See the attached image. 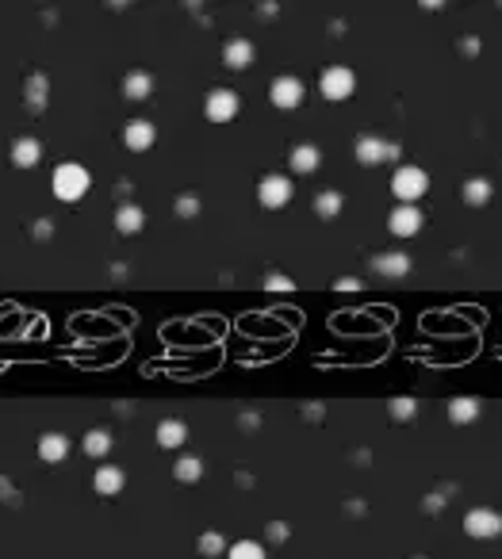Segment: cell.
<instances>
[{"instance_id": "6da1fadb", "label": "cell", "mask_w": 502, "mask_h": 559, "mask_svg": "<svg viewBox=\"0 0 502 559\" xmlns=\"http://www.w3.org/2000/svg\"><path fill=\"white\" fill-rule=\"evenodd\" d=\"M50 188L62 204H77V199L88 196V188H92V173H88L85 165H77V161H66V165L54 169Z\"/></svg>"}, {"instance_id": "7a4b0ae2", "label": "cell", "mask_w": 502, "mask_h": 559, "mask_svg": "<svg viewBox=\"0 0 502 559\" xmlns=\"http://www.w3.org/2000/svg\"><path fill=\"white\" fill-rule=\"evenodd\" d=\"M391 188H395V196H399L403 204H410V207H414V199H422L426 192H430V176H426L418 165H403L399 173H395Z\"/></svg>"}, {"instance_id": "3957f363", "label": "cell", "mask_w": 502, "mask_h": 559, "mask_svg": "<svg viewBox=\"0 0 502 559\" xmlns=\"http://www.w3.org/2000/svg\"><path fill=\"white\" fill-rule=\"evenodd\" d=\"M238 108H242V100H238V92H230V88H215L204 104L211 123H230V119L238 115Z\"/></svg>"}, {"instance_id": "277c9868", "label": "cell", "mask_w": 502, "mask_h": 559, "mask_svg": "<svg viewBox=\"0 0 502 559\" xmlns=\"http://www.w3.org/2000/svg\"><path fill=\"white\" fill-rule=\"evenodd\" d=\"M319 88H322V96H326V100H345V96H349L353 88H357V77H353V69L334 66V69L322 73Z\"/></svg>"}, {"instance_id": "5b68a950", "label": "cell", "mask_w": 502, "mask_h": 559, "mask_svg": "<svg viewBox=\"0 0 502 559\" xmlns=\"http://www.w3.org/2000/svg\"><path fill=\"white\" fill-rule=\"evenodd\" d=\"M272 104L277 108H299L303 104V80L299 77H280V80H272Z\"/></svg>"}, {"instance_id": "8992f818", "label": "cell", "mask_w": 502, "mask_h": 559, "mask_svg": "<svg viewBox=\"0 0 502 559\" xmlns=\"http://www.w3.org/2000/svg\"><path fill=\"white\" fill-rule=\"evenodd\" d=\"M123 483H127V475H123V467H116V464H100L96 475H92V487H96V494H104V498L119 494Z\"/></svg>"}, {"instance_id": "52a82bcc", "label": "cell", "mask_w": 502, "mask_h": 559, "mask_svg": "<svg viewBox=\"0 0 502 559\" xmlns=\"http://www.w3.org/2000/svg\"><path fill=\"white\" fill-rule=\"evenodd\" d=\"M464 529L472 532V537H498L502 532V517L491 514V509H472L464 521Z\"/></svg>"}, {"instance_id": "ba28073f", "label": "cell", "mask_w": 502, "mask_h": 559, "mask_svg": "<svg viewBox=\"0 0 502 559\" xmlns=\"http://www.w3.org/2000/svg\"><path fill=\"white\" fill-rule=\"evenodd\" d=\"M257 192H261V204L265 207H284L291 199V181H284V176H265Z\"/></svg>"}, {"instance_id": "9c48e42d", "label": "cell", "mask_w": 502, "mask_h": 559, "mask_svg": "<svg viewBox=\"0 0 502 559\" xmlns=\"http://www.w3.org/2000/svg\"><path fill=\"white\" fill-rule=\"evenodd\" d=\"M153 139H158V131H153V123H146V119H134V123H127V131H123L127 150H134V153L150 150Z\"/></svg>"}, {"instance_id": "30bf717a", "label": "cell", "mask_w": 502, "mask_h": 559, "mask_svg": "<svg viewBox=\"0 0 502 559\" xmlns=\"http://www.w3.org/2000/svg\"><path fill=\"white\" fill-rule=\"evenodd\" d=\"M418 226H422V211L403 204L391 211V234H399V238H410V234H418Z\"/></svg>"}, {"instance_id": "8fae6325", "label": "cell", "mask_w": 502, "mask_h": 559, "mask_svg": "<svg viewBox=\"0 0 502 559\" xmlns=\"http://www.w3.org/2000/svg\"><path fill=\"white\" fill-rule=\"evenodd\" d=\"M39 456H43L46 464H62V460L69 456V437L66 433H43L39 437Z\"/></svg>"}, {"instance_id": "7c38bea8", "label": "cell", "mask_w": 502, "mask_h": 559, "mask_svg": "<svg viewBox=\"0 0 502 559\" xmlns=\"http://www.w3.org/2000/svg\"><path fill=\"white\" fill-rule=\"evenodd\" d=\"M39 157H43V146H39L35 139H27V134L12 146V165H20V169H35Z\"/></svg>"}, {"instance_id": "4fadbf2b", "label": "cell", "mask_w": 502, "mask_h": 559, "mask_svg": "<svg viewBox=\"0 0 502 559\" xmlns=\"http://www.w3.org/2000/svg\"><path fill=\"white\" fill-rule=\"evenodd\" d=\"M184 437H188V429H184V421H176V418H169V421L158 425V444L161 448H181Z\"/></svg>"}, {"instance_id": "5bb4252c", "label": "cell", "mask_w": 502, "mask_h": 559, "mask_svg": "<svg viewBox=\"0 0 502 559\" xmlns=\"http://www.w3.org/2000/svg\"><path fill=\"white\" fill-rule=\"evenodd\" d=\"M357 157L364 161V165H376V161H384V157H395V146L376 142V139H364V142L357 146Z\"/></svg>"}, {"instance_id": "9a60e30c", "label": "cell", "mask_w": 502, "mask_h": 559, "mask_svg": "<svg viewBox=\"0 0 502 559\" xmlns=\"http://www.w3.org/2000/svg\"><path fill=\"white\" fill-rule=\"evenodd\" d=\"M223 58H226V66H230V69H246L249 62H253V46H249L246 38H234V43L226 46Z\"/></svg>"}, {"instance_id": "2e32d148", "label": "cell", "mask_w": 502, "mask_h": 559, "mask_svg": "<svg viewBox=\"0 0 502 559\" xmlns=\"http://www.w3.org/2000/svg\"><path fill=\"white\" fill-rule=\"evenodd\" d=\"M81 444H85L88 456H108V452H111V433H108V429H92V433H85V441H81Z\"/></svg>"}, {"instance_id": "e0dca14e", "label": "cell", "mask_w": 502, "mask_h": 559, "mask_svg": "<svg viewBox=\"0 0 502 559\" xmlns=\"http://www.w3.org/2000/svg\"><path fill=\"white\" fill-rule=\"evenodd\" d=\"M291 169H295V173H314V169H319V150H314V146H299V150L291 153Z\"/></svg>"}, {"instance_id": "ac0fdd59", "label": "cell", "mask_w": 502, "mask_h": 559, "mask_svg": "<svg viewBox=\"0 0 502 559\" xmlns=\"http://www.w3.org/2000/svg\"><path fill=\"white\" fill-rule=\"evenodd\" d=\"M150 88H153V80L146 77V73H127V80H123V92L131 96V100H142V96H150Z\"/></svg>"}, {"instance_id": "d6986e66", "label": "cell", "mask_w": 502, "mask_h": 559, "mask_svg": "<svg viewBox=\"0 0 502 559\" xmlns=\"http://www.w3.org/2000/svg\"><path fill=\"white\" fill-rule=\"evenodd\" d=\"M142 222H146V215H142L139 207H123V211L116 215V226H119L123 234H139V230H142Z\"/></svg>"}, {"instance_id": "ffe728a7", "label": "cell", "mask_w": 502, "mask_h": 559, "mask_svg": "<svg viewBox=\"0 0 502 559\" xmlns=\"http://www.w3.org/2000/svg\"><path fill=\"white\" fill-rule=\"evenodd\" d=\"M226 559H265V548L253 540H238V544L226 548Z\"/></svg>"}, {"instance_id": "44dd1931", "label": "cell", "mask_w": 502, "mask_h": 559, "mask_svg": "<svg viewBox=\"0 0 502 559\" xmlns=\"http://www.w3.org/2000/svg\"><path fill=\"white\" fill-rule=\"evenodd\" d=\"M449 418L452 421H472L475 418V399H456L449 406Z\"/></svg>"}, {"instance_id": "7402d4cb", "label": "cell", "mask_w": 502, "mask_h": 559, "mask_svg": "<svg viewBox=\"0 0 502 559\" xmlns=\"http://www.w3.org/2000/svg\"><path fill=\"white\" fill-rule=\"evenodd\" d=\"M464 196H468V204H487L491 184H487V181H472V184L464 188Z\"/></svg>"}, {"instance_id": "603a6c76", "label": "cell", "mask_w": 502, "mask_h": 559, "mask_svg": "<svg viewBox=\"0 0 502 559\" xmlns=\"http://www.w3.org/2000/svg\"><path fill=\"white\" fill-rule=\"evenodd\" d=\"M176 479L181 483H196L200 479V460H181V464H176Z\"/></svg>"}, {"instance_id": "cb8c5ba5", "label": "cell", "mask_w": 502, "mask_h": 559, "mask_svg": "<svg viewBox=\"0 0 502 559\" xmlns=\"http://www.w3.org/2000/svg\"><path fill=\"white\" fill-rule=\"evenodd\" d=\"M379 272H387V276H403V272H407V261H403L399 253H391V257L379 261Z\"/></svg>"}, {"instance_id": "d4e9b609", "label": "cell", "mask_w": 502, "mask_h": 559, "mask_svg": "<svg viewBox=\"0 0 502 559\" xmlns=\"http://www.w3.org/2000/svg\"><path fill=\"white\" fill-rule=\"evenodd\" d=\"M223 548H226V544H223V537H218V532H207V537H200V552H204V556H218Z\"/></svg>"}, {"instance_id": "484cf974", "label": "cell", "mask_w": 502, "mask_h": 559, "mask_svg": "<svg viewBox=\"0 0 502 559\" xmlns=\"http://www.w3.org/2000/svg\"><path fill=\"white\" fill-rule=\"evenodd\" d=\"M337 211H342V199H337V192H322L319 215H337Z\"/></svg>"}, {"instance_id": "4316f807", "label": "cell", "mask_w": 502, "mask_h": 559, "mask_svg": "<svg viewBox=\"0 0 502 559\" xmlns=\"http://www.w3.org/2000/svg\"><path fill=\"white\" fill-rule=\"evenodd\" d=\"M395 414H399V418H410V402H395Z\"/></svg>"}]
</instances>
